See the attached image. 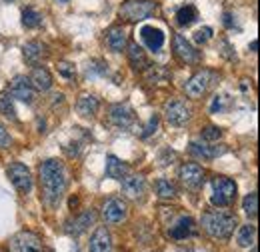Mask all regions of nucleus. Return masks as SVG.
<instances>
[{"instance_id": "8", "label": "nucleus", "mask_w": 260, "mask_h": 252, "mask_svg": "<svg viewBox=\"0 0 260 252\" xmlns=\"http://www.w3.org/2000/svg\"><path fill=\"white\" fill-rule=\"evenodd\" d=\"M190 114H192L190 106L182 100H168L164 104V118L172 126H184L190 120Z\"/></svg>"}, {"instance_id": "15", "label": "nucleus", "mask_w": 260, "mask_h": 252, "mask_svg": "<svg viewBox=\"0 0 260 252\" xmlns=\"http://www.w3.org/2000/svg\"><path fill=\"white\" fill-rule=\"evenodd\" d=\"M94 218H96V212H94V210H86V212L74 216L72 220H68V222L64 224V232L70 234V236H78V234H82V232L94 222Z\"/></svg>"}, {"instance_id": "17", "label": "nucleus", "mask_w": 260, "mask_h": 252, "mask_svg": "<svg viewBox=\"0 0 260 252\" xmlns=\"http://www.w3.org/2000/svg\"><path fill=\"white\" fill-rule=\"evenodd\" d=\"M196 234V226H194V220L190 216H180L168 230V236L172 240H184L188 236H194Z\"/></svg>"}, {"instance_id": "37", "label": "nucleus", "mask_w": 260, "mask_h": 252, "mask_svg": "<svg viewBox=\"0 0 260 252\" xmlns=\"http://www.w3.org/2000/svg\"><path fill=\"white\" fill-rule=\"evenodd\" d=\"M10 144H12V138L4 128V124H0V148H10Z\"/></svg>"}, {"instance_id": "18", "label": "nucleus", "mask_w": 260, "mask_h": 252, "mask_svg": "<svg viewBox=\"0 0 260 252\" xmlns=\"http://www.w3.org/2000/svg\"><path fill=\"white\" fill-rule=\"evenodd\" d=\"M90 252H112V236L106 226H98L88 242Z\"/></svg>"}, {"instance_id": "27", "label": "nucleus", "mask_w": 260, "mask_h": 252, "mask_svg": "<svg viewBox=\"0 0 260 252\" xmlns=\"http://www.w3.org/2000/svg\"><path fill=\"white\" fill-rule=\"evenodd\" d=\"M196 18H198V12H196L194 6H182V8L176 12V24H178V26H190Z\"/></svg>"}, {"instance_id": "19", "label": "nucleus", "mask_w": 260, "mask_h": 252, "mask_svg": "<svg viewBox=\"0 0 260 252\" xmlns=\"http://www.w3.org/2000/svg\"><path fill=\"white\" fill-rule=\"evenodd\" d=\"M22 56H24L26 62L36 64V62H40L42 58L48 56V46L44 42H40V40H30V42H26L22 46Z\"/></svg>"}, {"instance_id": "10", "label": "nucleus", "mask_w": 260, "mask_h": 252, "mask_svg": "<svg viewBox=\"0 0 260 252\" xmlns=\"http://www.w3.org/2000/svg\"><path fill=\"white\" fill-rule=\"evenodd\" d=\"M174 56L184 64H198L200 62V52L180 34L174 36Z\"/></svg>"}, {"instance_id": "9", "label": "nucleus", "mask_w": 260, "mask_h": 252, "mask_svg": "<svg viewBox=\"0 0 260 252\" xmlns=\"http://www.w3.org/2000/svg\"><path fill=\"white\" fill-rule=\"evenodd\" d=\"M8 178L20 194H28L32 190V174L24 164H20V162L10 164L8 166Z\"/></svg>"}, {"instance_id": "38", "label": "nucleus", "mask_w": 260, "mask_h": 252, "mask_svg": "<svg viewBox=\"0 0 260 252\" xmlns=\"http://www.w3.org/2000/svg\"><path fill=\"white\" fill-rule=\"evenodd\" d=\"M156 128H158V116H152L150 122H148V126H146L144 132H142V138H146V136H150L152 132H156Z\"/></svg>"}, {"instance_id": "35", "label": "nucleus", "mask_w": 260, "mask_h": 252, "mask_svg": "<svg viewBox=\"0 0 260 252\" xmlns=\"http://www.w3.org/2000/svg\"><path fill=\"white\" fill-rule=\"evenodd\" d=\"M210 38H212V28L210 26H202V28H198L194 32V42L196 44H206Z\"/></svg>"}, {"instance_id": "29", "label": "nucleus", "mask_w": 260, "mask_h": 252, "mask_svg": "<svg viewBox=\"0 0 260 252\" xmlns=\"http://www.w3.org/2000/svg\"><path fill=\"white\" fill-rule=\"evenodd\" d=\"M256 238V226L254 224H244L240 230H238V244L240 246H250Z\"/></svg>"}, {"instance_id": "12", "label": "nucleus", "mask_w": 260, "mask_h": 252, "mask_svg": "<svg viewBox=\"0 0 260 252\" xmlns=\"http://www.w3.org/2000/svg\"><path fill=\"white\" fill-rule=\"evenodd\" d=\"M108 118L118 128H130L132 122H134V110H132V106H130L128 102H118V104H112L110 106Z\"/></svg>"}, {"instance_id": "5", "label": "nucleus", "mask_w": 260, "mask_h": 252, "mask_svg": "<svg viewBox=\"0 0 260 252\" xmlns=\"http://www.w3.org/2000/svg\"><path fill=\"white\" fill-rule=\"evenodd\" d=\"M8 250L10 252H44L42 238L36 232L30 230H22L16 232L10 240H8Z\"/></svg>"}, {"instance_id": "33", "label": "nucleus", "mask_w": 260, "mask_h": 252, "mask_svg": "<svg viewBox=\"0 0 260 252\" xmlns=\"http://www.w3.org/2000/svg\"><path fill=\"white\" fill-rule=\"evenodd\" d=\"M56 70H58V74L64 76V78H74V76H76V66H74L72 62H66V60L58 62V64H56Z\"/></svg>"}, {"instance_id": "36", "label": "nucleus", "mask_w": 260, "mask_h": 252, "mask_svg": "<svg viewBox=\"0 0 260 252\" xmlns=\"http://www.w3.org/2000/svg\"><path fill=\"white\" fill-rule=\"evenodd\" d=\"M228 98L226 96H214V100H212V106H210V112L212 114H216V112H220V110H224V102H226Z\"/></svg>"}, {"instance_id": "25", "label": "nucleus", "mask_w": 260, "mask_h": 252, "mask_svg": "<svg viewBox=\"0 0 260 252\" xmlns=\"http://www.w3.org/2000/svg\"><path fill=\"white\" fill-rule=\"evenodd\" d=\"M190 152L198 158H216L220 154L226 152V146H208V144H200V142H190Z\"/></svg>"}, {"instance_id": "7", "label": "nucleus", "mask_w": 260, "mask_h": 252, "mask_svg": "<svg viewBox=\"0 0 260 252\" xmlns=\"http://www.w3.org/2000/svg\"><path fill=\"white\" fill-rule=\"evenodd\" d=\"M216 78V74L214 72H210V70H198L186 84H184V92L188 94V98H200V96H204V92L208 90V86L212 84V80Z\"/></svg>"}, {"instance_id": "32", "label": "nucleus", "mask_w": 260, "mask_h": 252, "mask_svg": "<svg viewBox=\"0 0 260 252\" xmlns=\"http://www.w3.org/2000/svg\"><path fill=\"white\" fill-rule=\"evenodd\" d=\"M242 208H244V212H246L250 218H254V216L258 214V196H256V192L246 194V198H244V202H242Z\"/></svg>"}, {"instance_id": "22", "label": "nucleus", "mask_w": 260, "mask_h": 252, "mask_svg": "<svg viewBox=\"0 0 260 252\" xmlns=\"http://www.w3.org/2000/svg\"><path fill=\"white\" fill-rule=\"evenodd\" d=\"M30 84H32L34 90L46 92L52 86V76H50V72L44 66H34V70L30 74Z\"/></svg>"}, {"instance_id": "11", "label": "nucleus", "mask_w": 260, "mask_h": 252, "mask_svg": "<svg viewBox=\"0 0 260 252\" xmlns=\"http://www.w3.org/2000/svg\"><path fill=\"white\" fill-rule=\"evenodd\" d=\"M126 216H128V208H126V204L120 198H110V200L104 202V206H102V218L108 224H118V222L126 220Z\"/></svg>"}, {"instance_id": "6", "label": "nucleus", "mask_w": 260, "mask_h": 252, "mask_svg": "<svg viewBox=\"0 0 260 252\" xmlns=\"http://www.w3.org/2000/svg\"><path fill=\"white\" fill-rule=\"evenodd\" d=\"M178 178H180V182H182L184 188L196 192V190H200L202 184H204V170H202V166H198L196 162H186V164L180 166Z\"/></svg>"}, {"instance_id": "3", "label": "nucleus", "mask_w": 260, "mask_h": 252, "mask_svg": "<svg viewBox=\"0 0 260 252\" xmlns=\"http://www.w3.org/2000/svg\"><path fill=\"white\" fill-rule=\"evenodd\" d=\"M212 196H210V202L218 208H226L230 206L234 200H236V184L230 180V178H224V176H214L212 182Z\"/></svg>"}, {"instance_id": "26", "label": "nucleus", "mask_w": 260, "mask_h": 252, "mask_svg": "<svg viewBox=\"0 0 260 252\" xmlns=\"http://www.w3.org/2000/svg\"><path fill=\"white\" fill-rule=\"evenodd\" d=\"M128 62L134 70H144L148 66V58L144 54V50L136 44V42H130L128 46Z\"/></svg>"}, {"instance_id": "40", "label": "nucleus", "mask_w": 260, "mask_h": 252, "mask_svg": "<svg viewBox=\"0 0 260 252\" xmlns=\"http://www.w3.org/2000/svg\"><path fill=\"white\" fill-rule=\"evenodd\" d=\"M256 46H258V42H256V40H254V42H252V44H250V48H252V52H256Z\"/></svg>"}, {"instance_id": "4", "label": "nucleus", "mask_w": 260, "mask_h": 252, "mask_svg": "<svg viewBox=\"0 0 260 252\" xmlns=\"http://www.w3.org/2000/svg\"><path fill=\"white\" fill-rule=\"evenodd\" d=\"M156 12V2L152 0H126L122 2L118 14L122 20L126 22H138V20H146Z\"/></svg>"}, {"instance_id": "13", "label": "nucleus", "mask_w": 260, "mask_h": 252, "mask_svg": "<svg viewBox=\"0 0 260 252\" xmlns=\"http://www.w3.org/2000/svg\"><path fill=\"white\" fill-rule=\"evenodd\" d=\"M8 94H10L12 98H18V100L30 104V102L34 100V88H32V84H30V78H26V76H22V74H20V76H14V80L10 82Z\"/></svg>"}, {"instance_id": "21", "label": "nucleus", "mask_w": 260, "mask_h": 252, "mask_svg": "<svg viewBox=\"0 0 260 252\" xmlns=\"http://www.w3.org/2000/svg\"><path fill=\"white\" fill-rule=\"evenodd\" d=\"M126 42H128V36H126V30L122 26H112L106 32V44L110 46V50L122 52L126 48Z\"/></svg>"}, {"instance_id": "30", "label": "nucleus", "mask_w": 260, "mask_h": 252, "mask_svg": "<svg viewBox=\"0 0 260 252\" xmlns=\"http://www.w3.org/2000/svg\"><path fill=\"white\" fill-rule=\"evenodd\" d=\"M0 114H4L8 120H16V110L12 104V96L8 92H0Z\"/></svg>"}, {"instance_id": "2", "label": "nucleus", "mask_w": 260, "mask_h": 252, "mask_svg": "<svg viewBox=\"0 0 260 252\" xmlns=\"http://www.w3.org/2000/svg\"><path fill=\"white\" fill-rule=\"evenodd\" d=\"M238 220L234 214L224 212V210H210L202 216V228L208 236L218 238V240H226L230 238V234L234 232Z\"/></svg>"}, {"instance_id": "42", "label": "nucleus", "mask_w": 260, "mask_h": 252, "mask_svg": "<svg viewBox=\"0 0 260 252\" xmlns=\"http://www.w3.org/2000/svg\"><path fill=\"white\" fill-rule=\"evenodd\" d=\"M4 2H12V0H4Z\"/></svg>"}, {"instance_id": "20", "label": "nucleus", "mask_w": 260, "mask_h": 252, "mask_svg": "<svg viewBox=\"0 0 260 252\" xmlns=\"http://www.w3.org/2000/svg\"><path fill=\"white\" fill-rule=\"evenodd\" d=\"M140 36H142L144 44H146L152 52H158V50L164 46V34H162V30H158V28H154V26H144V28L140 30Z\"/></svg>"}, {"instance_id": "31", "label": "nucleus", "mask_w": 260, "mask_h": 252, "mask_svg": "<svg viewBox=\"0 0 260 252\" xmlns=\"http://www.w3.org/2000/svg\"><path fill=\"white\" fill-rule=\"evenodd\" d=\"M156 194H158L160 198H174V196H176V186H174L170 180L160 178V180L156 182Z\"/></svg>"}, {"instance_id": "28", "label": "nucleus", "mask_w": 260, "mask_h": 252, "mask_svg": "<svg viewBox=\"0 0 260 252\" xmlns=\"http://www.w3.org/2000/svg\"><path fill=\"white\" fill-rule=\"evenodd\" d=\"M42 24V14L36 8H24L22 10V26L24 28H38Z\"/></svg>"}, {"instance_id": "34", "label": "nucleus", "mask_w": 260, "mask_h": 252, "mask_svg": "<svg viewBox=\"0 0 260 252\" xmlns=\"http://www.w3.org/2000/svg\"><path fill=\"white\" fill-rule=\"evenodd\" d=\"M218 138H222V130H220L218 126H204V128H202V140L214 142V140H218Z\"/></svg>"}, {"instance_id": "16", "label": "nucleus", "mask_w": 260, "mask_h": 252, "mask_svg": "<svg viewBox=\"0 0 260 252\" xmlns=\"http://www.w3.org/2000/svg\"><path fill=\"white\" fill-rule=\"evenodd\" d=\"M144 80L150 86H166L170 82V70L162 64H148L144 68Z\"/></svg>"}, {"instance_id": "1", "label": "nucleus", "mask_w": 260, "mask_h": 252, "mask_svg": "<svg viewBox=\"0 0 260 252\" xmlns=\"http://www.w3.org/2000/svg\"><path fill=\"white\" fill-rule=\"evenodd\" d=\"M38 178H40V190H42L44 202L48 206H58L68 186V174L64 164L56 158L42 162L38 168Z\"/></svg>"}, {"instance_id": "41", "label": "nucleus", "mask_w": 260, "mask_h": 252, "mask_svg": "<svg viewBox=\"0 0 260 252\" xmlns=\"http://www.w3.org/2000/svg\"><path fill=\"white\" fill-rule=\"evenodd\" d=\"M58 2H68V0H58Z\"/></svg>"}, {"instance_id": "14", "label": "nucleus", "mask_w": 260, "mask_h": 252, "mask_svg": "<svg viewBox=\"0 0 260 252\" xmlns=\"http://www.w3.org/2000/svg\"><path fill=\"white\" fill-rule=\"evenodd\" d=\"M146 190V180L142 174H126L122 178V194L130 200H140Z\"/></svg>"}, {"instance_id": "24", "label": "nucleus", "mask_w": 260, "mask_h": 252, "mask_svg": "<svg viewBox=\"0 0 260 252\" xmlns=\"http://www.w3.org/2000/svg\"><path fill=\"white\" fill-rule=\"evenodd\" d=\"M98 108H100V102H98V98L94 94H82L78 98V102H76V110L82 116H86V118L88 116H94L98 112Z\"/></svg>"}, {"instance_id": "39", "label": "nucleus", "mask_w": 260, "mask_h": 252, "mask_svg": "<svg viewBox=\"0 0 260 252\" xmlns=\"http://www.w3.org/2000/svg\"><path fill=\"white\" fill-rule=\"evenodd\" d=\"M224 24H226V26H232V16H230L228 12L224 14Z\"/></svg>"}, {"instance_id": "23", "label": "nucleus", "mask_w": 260, "mask_h": 252, "mask_svg": "<svg viewBox=\"0 0 260 252\" xmlns=\"http://www.w3.org/2000/svg\"><path fill=\"white\" fill-rule=\"evenodd\" d=\"M126 174H130V166L126 162H122L116 156H108L106 158V176L112 180H122Z\"/></svg>"}]
</instances>
